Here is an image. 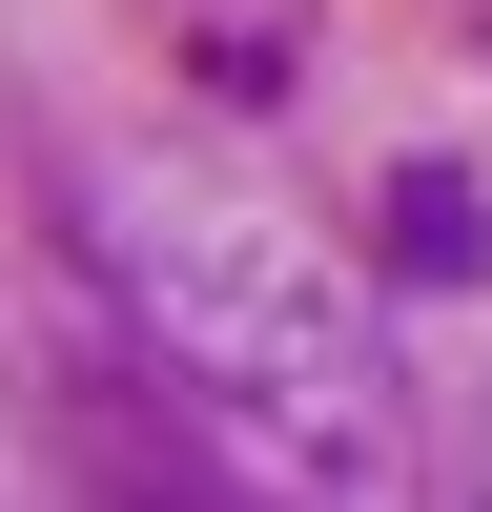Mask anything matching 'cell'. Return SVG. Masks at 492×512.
Segmentation results:
<instances>
[{"label": "cell", "mask_w": 492, "mask_h": 512, "mask_svg": "<svg viewBox=\"0 0 492 512\" xmlns=\"http://www.w3.org/2000/svg\"><path fill=\"white\" fill-rule=\"evenodd\" d=\"M390 267H410V287H472V267H492V205L451 185V164H410V185H390Z\"/></svg>", "instance_id": "7a4b0ae2"}, {"label": "cell", "mask_w": 492, "mask_h": 512, "mask_svg": "<svg viewBox=\"0 0 492 512\" xmlns=\"http://www.w3.org/2000/svg\"><path fill=\"white\" fill-rule=\"evenodd\" d=\"M62 246H82V308L144 349V390L185 410V431H226L287 512H308V492H369V472H431L390 328H369L349 287H328V246L267 226L246 185L82 144L62 164Z\"/></svg>", "instance_id": "6da1fadb"}]
</instances>
